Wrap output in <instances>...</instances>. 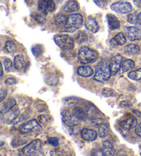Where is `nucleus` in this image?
I'll list each match as a JSON object with an SVG mask.
<instances>
[{
  "label": "nucleus",
  "instance_id": "23",
  "mask_svg": "<svg viewBox=\"0 0 141 156\" xmlns=\"http://www.w3.org/2000/svg\"><path fill=\"white\" fill-rule=\"evenodd\" d=\"M72 113L78 120L81 121H85L88 119V114L82 107H76L72 110Z\"/></svg>",
  "mask_w": 141,
  "mask_h": 156
},
{
  "label": "nucleus",
  "instance_id": "5",
  "mask_svg": "<svg viewBox=\"0 0 141 156\" xmlns=\"http://www.w3.org/2000/svg\"><path fill=\"white\" fill-rule=\"evenodd\" d=\"M42 142L40 140H34L22 148L21 152L24 155H42Z\"/></svg>",
  "mask_w": 141,
  "mask_h": 156
},
{
  "label": "nucleus",
  "instance_id": "35",
  "mask_svg": "<svg viewBox=\"0 0 141 156\" xmlns=\"http://www.w3.org/2000/svg\"><path fill=\"white\" fill-rule=\"evenodd\" d=\"M14 64L13 63L12 61L9 58H6L4 61V69L7 72H10L13 70V67Z\"/></svg>",
  "mask_w": 141,
  "mask_h": 156
},
{
  "label": "nucleus",
  "instance_id": "46",
  "mask_svg": "<svg viewBox=\"0 0 141 156\" xmlns=\"http://www.w3.org/2000/svg\"><path fill=\"white\" fill-rule=\"evenodd\" d=\"M121 105L122 107H131L132 106V104L129 103L128 101H125L121 102Z\"/></svg>",
  "mask_w": 141,
  "mask_h": 156
},
{
  "label": "nucleus",
  "instance_id": "36",
  "mask_svg": "<svg viewBox=\"0 0 141 156\" xmlns=\"http://www.w3.org/2000/svg\"><path fill=\"white\" fill-rule=\"evenodd\" d=\"M45 81L46 83H48V85H55L58 83L59 81V79L58 78L56 77L55 75H53V76H50L47 79H45Z\"/></svg>",
  "mask_w": 141,
  "mask_h": 156
},
{
  "label": "nucleus",
  "instance_id": "19",
  "mask_svg": "<svg viewBox=\"0 0 141 156\" xmlns=\"http://www.w3.org/2000/svg\"><path fill=\"white\" fill-rule=\"evenodd\" d=\"M93 73H94L93 69L89 66H81L79 68H78L77 70V74L78 76L84 77V78L90 77L91 76H92Z\"/></svg>",
  "mask_w": 141,
  "mask_h": 156
},
{
  "label": "nucleus",
  "instance_id": "13",
  "mask_svg": "<svg viewBox=\"0 0 141 156\" xmlns=\"http://www.w3.org/2000/svg\"><path fill=\"white\" fill-rule=\"evenodd\" d=\"M5 122L7 125H11L14 123L15 121L17 119V118L20 115V110L17 107L12 109L10 111L5 114Z\"/></svg>",
  "mask_w": 141,
  "mask_h": 156
},
{
  "label": "nucleus",
  "instance_id": "44",
  "mask_svg": "<svg viewBox=\"0 0 141 156\" xmlns=\"http://www.w3.org/2000/svg\"><path fill=\"white\" fill-rule=\"evenodd\" d=\"M7 95V91L6 90H2L1 93H0V101L2 102L5 98H6V96Z\"/></svg>",
  "mask_w": 141,
  "mask_h": 156
},
{
  "label": "nucleus",
  "instance_id": "20",
  "mask_svg": "<svg viewBox=\"0 0 141 156\" xmlns=\"http://www.w3.org/2000/svg\"><path fill=\"white\" fill-rule=\"evenodd\" d=\"M103 151L105 156H112L115 154V149L113 144L109 140L103 142Z\"/></svg>",
  "mask_w": 141,
  "mask_h": 156
},
{
  "label": "nucleus",
  "instance_id": "24",
  "mask_svg": "<svg viewBox=\"0 0 141 156\" xmlns=\"http://www.w3.org/2000/svg\"><path fill=\"white\" fill-rule=\"evenodd\" d=\"M14 67L15 69H22L25 66V60H24V57L22 55H17V56H15L14 58Z\"/></svg>",
  "mask_w": 141,
  "mask_h": 156
},
{
  "label": "nucleus",
  "instance_id": "38",
  "mask_svg": "<svg viewBox=\"0 0 141 156\" xmlns=\"http://www.w3.org/2000/svg\"><path fill=\"white\" fill-rule=\"evenodd\" d=\"M136 17L137 15L136 13H130L127 15V21L129 23L132 24H136Z\"/></svg>",
  "mask_w": 141,
  "mask_h": 156
},
{
  "label": "nucleus",
  "instance_id": "41",
  "mask_svg": "<svg viewBox=\"0 0 141 156\" xmlns=\"http://www.w3.org/2000/svg\"><path fill=\"white\" fill-rule=\"evenodd\" d=\"M5 84L8 85H12L17 84V80L14 78H8V79L5 80Z\"/></svg>",
  "mask_w": 141,
  "mask_h": 156
},
{
  "label": "nucleus",
  "instance_id": "43",
  "mask_svg": "<svg viewBox=\"0 0 141 156\" xmlns=\"http://www.w3.org/2000/svg\"><path fill=\"white\" fill-rule=\"evenodd\" d=\"M105 122V120L103 119H101V118H99V119H94L92 122H93V125L96 127H99L100 125H101L102 123H103Z\"/></svg>",
  "mask_w": 141,
  "mask_h": 156
},
{
  "label": "nucleus",
  "instance_id": "32",
  "mask_svg": "<svg viewBox=\"0 0 141 156\" xmlns=\"http://www.w3.org/2000/svg\"><path fill=\"white\" fill-rule=\"evenodd\" d=\"M17 49L15 44L11 41H8L4 45V50L6 52L12 54Z\"/></svg>",
  "mask_w": 141,
  "mask_h": 156
},
{
  "label": "nucleus",
  "instance_id": "48",
  "mask_svg": "<svg viewBox=\"0 0 141 156\" xmlns=\"http://www.w3.org/2000/svg\"><path fill=\"white\" fill-rule=\"evenodd\" d=\"M133 113H134V114H136L138 116V118H139V119L141 120V112L138 111V110H133Z\"/></svg>",
  "mask_w": 141,
  "mask_h": 156
},
{
  "label": "nucleus",
  "instance_id": "31",
  "mask_svg": "<svg viewBox=\"0 0 141 156\" xmlns=\"http://www.w3.org/2000/svg\"><path fill=\"white\" fill-rule=\"evenodd\" d=\"M102 95L105 98L114 97L116 96V91L110 87H105L102 90Z\"/></svg>",
  "mask_w": 141,
  "mask_h": 156
},
{
  "label": "nucleus",
  "instance_id": "29",
  "mask_svg": "<svg viewBox=\"0 0 141 156\" xmlns=\"http://www.w3.org/2000/svg\"><path fill=\"white\" fill-rule=\"evenodd\" d=\"M38 120H39V123L42 124V125H47L51 123V122L52 121V118L49 115L42 114L38 117Z\"/></svg>",
  "mask_w": 141,
  "mask_h": 156
},
{
  "label": "nucleus",
  "instance_id": "37",
  "mask_svg": "<svg viewBox=\"0 0 141 156\" xmlns=\"http://www.w3.org/2000/svg\"><path fill=\"white\" fill-rule=\"evenodd\" d=\"M110 0H94V2L96 4V6L100 8H103L107 6V4L109 3Z\"/></svg>",
  "mask_w": 141,
  "mask_h": 156
},
{
  "label": "nucleus",
  "instance_id": "2",
  "mask_svg": "<svg viewBox=\"0 0 141 156\" xmlns=\"http://www.w3.org/2000/svg\"><path fill=\"white\" fill-rule=\"evenodd\" d=\"M83 16L78 13L71 14L67 17L66 24L63 26L62 30L66 33H74L83 26Z\"/></svg>",
  "mask_w": 141,
  "mask_h": 156
},
{
  "label": "nucleus",
  "instance_id": "27",
  "mask_svg": "<svg viewBox=\"0 0 141 156\" xmlns=\"http://www.w3.org/2000/svg\"><path fill=\"white\" fill-rule=\"evenodd\" d=\"M135 67V62L132 59H127L122 63L121 69L123 72H127L131 70Z\"/></svg>",
  "mask_w": 141,
  "mask_h": 156
},
{
  "label": "nucleus",
  "instance_id": "34",
  "mask_svg": "<svg viewBox=\"0 0 141 156\" xmlns=\"http://www.w3.org/2000/svg\"><path fill=\"white\" fill-rule=\"evenodd\" d=\"M45 15L43 14V13H34L33 15V18L37 21L38 23L39 24H43L45 23Z\"/></svg>",
  "mask_w": 141,
  "mask_h": 156
},
{
  "label": "nucleus",
  "instance_id": "3",
  "mask_svg": "<svg viewBox=\"0 0 141 156\" xmlns=\"http://www.w3.org/2000/svg\"><path fill=\"white\" fill-rule=\"evenodd\" d=\"M111 75L112 73L110 70V63L107 61H103L99 63L96 66L93 79L97 82L104 83L109 80Z\"/></svg>",
  "mask_w": 141,
  "mask_h": 156
},
{
  "label": "nucleus",
  "instance_id": "8",
  "mask_svg": "<svg viewBox=\"0 0 141 156\" xmlns=\"http://www.w3.org/2000/svg\"><path fill=\"white\" fill-rule=\"evenodd\" d=\"M37 8L40 12L45 15L52 12L56 9V5L53 0H38Z\"/></svg>",
  "mask_w": 141,
  "mask_h": 156
},
{
  "label": "nucleus",
  "instance_id": "39",
  "mask_svg": "<svg viewBox=\"0 0 141 156\" xmlns=\"http://www.w3.org/2000/svg\"><path fill=\"white\" fill-rule=\"evenodd\" d=\"M48 143H49L50 145H52L53 147H58L59 144V142L57 138L56 137H51L49 139H48Z\"/></svg>",
  "mask_w": 141,
  "mask_h": 156
},
{
  "label": "nucleus",
  "instance_id": "10",
  "mask_svg": "<svg viewBox=\"0 0 141 156\" xmlns=\"http://www.w3.org/2000/svg\"><path fill=\"white\" fill-rule=\"evenodd\" d=\"M124 31L126 37L129 41H135L141 39V30L136 26H125Z\"/></svg>",
  "mask_w": 141,
  "mask_h": 156
},
{
  "label": "nucleus",
  "instance_id": "1",
  "mask_svg": "<svg viewBox=\"0 0 141 156\" xmlns=\"http://www.w3.org/2000/svg\"><path fill=\"white\" fill-rule=\"evenodd\" d=\"M99 53L95 50L83 46L78 50V59L82 64L93 63L98 60Z\"/></svg>",
  "mask_w": 141,
  "mask_h": 156
},
{
  "label": "nucleus",
  "instance_id": "12",
  "mask_svg": "<svg viewBox=\"0 0 141 156\" xmlns=\"http://www.w3.org/2000/svg\"><path fill=\"white\" fill-rule=\"evenodd\" d=\"M118 124L120 127L126 130H131L138 125L137 118L133 116V115H129L126 119L119 121Z\"/></svg>",
  "mask_w": 141,
  "mask_h": 156
},
{
  "label": "nucleus",
  "instance_id": "4",
  "mask_svg": "<svg viewBox=\"0 0 141 156\" xmlns=\"http://www.w3.org/2000/svg\"><path fill=\"white\" fill-rule=\"evenodd\" d=\"M55 44L62 50H70L74 46V40L68 34H56L54 37Z\"/></svg>",
  "mask_w": 141,
  "mask_h": 156
},
{
  "label": "nucleus",
  "instance_id": "40",
  "mask_svg": "<svg viewBox=\"0 0 141 156\" xmlns=\"http://www.w3.org/2000/svg\"><path fill=\"white\" fill-rule=\"evenodd\" d=\"M91 155H95V156H102L104 155L103 151V149H94L92 150L91 153Z\"/></svg>",
  "mask_w": 141,
  "mask_h": 156
},
{
  "label": "nucleus",
  "instance_id": "28",
  "mask_svg": "<svg viewBox=\"0 0 141 156\" xmlns=\"http://www.w3.org/2000/svg\"><path fill=\"white\" fill-rule=\"evenodd\" d=\"M75 40L78 44H84V43L88 41V37L84 32L79 31L75 35Z\"/></svg>",
  "mask_w": 141,
  "mask_h": 156
},
{
  "label": "nucleus",
  "instance_id": "18",
  "mask_svg": "<svg viewBox=\"0 0 141 156\" xmlns=\"http://www.w3.org/2000/svg\"><path fill=\"white\" fill-rule=\"evenodd\" d=\"M107 21L108 26H109V28L112 30H118L120 28V21H119L118 18L115 15L112 14L107 15Z\"/></svg>",
  "mask_w": 141,
  "mask_h": 156
},
{
  "label": "nucleus",
  "instance_id": "7",
  "mask_svg": "<svg viewBox=\"0 0 141 156\" xmlns=\"http://www.w3.org/2000/svg\"><path fill=\"white\" fill-rule=\"evenodd\" d=\"M110 9L113 11L120 14H127L132 11L133 7L129 2L125 1H118L110 6Z\"/></svg>",
  "mask_w": 141,
  "mask_h": 156
},
{
  "label": "nucleus",
  "instance_id": "25",
  "mask_svg": "<svg viewBox=\"0 0 141 156\" xmlns=\"http://www.w3.org/2000/svg\"><path fill=\"white\" fill-rule=\"evenodd\" d=\"M110 132L109 124L104 122L99 127V136L101 138H104L107 137Z\"/></svg>",
  "mask_w": 141,
  "mask_h": 156
},
{
  "label": "nucleus",
  "instance_id": "22",
  "mask_svg": "<svg viewBox=\"0 0 141 156\" xmlns=\"http://www.w3.org/2000/svg\"><path fill=\"white\" fill-rule=\"evenodd\" d=\"M140 52V47L138 45L130 44L124 48V52L128 55H137Z\"/></svg>",
  "mask_w": 141,
  "mask_h": 156
},
{
  "label": "nucleus",
  "instance_id": "21",
  "mask_svg": "<svg viewBox=\"0 0 141 156\" xmlns=\"http://www.w3.org/2000/svg\"><path fill=\"white\" fill-rule=\"evenodd\" d=\"M16 104H17V102H16L15 98L8 99L4 103L2 104L1 107V113L6 114V113L9 112L16 105Z\"/></svg>",
  "mask_w": 141,
  "mask_h": 156
},
{
  "label": "nucleus",
  "instance_id": "49",
  "mask_svg": "<svg viewBox=\"0 0 141 156\" xmlns=\"http://www.w3.org/2000/svg\"><path fill=\"white\" fill-rule=\"evenodd\" d=\"M56 1H57L58 2H61L62 1H63V0H56Z\"/></svg>",
  "mask_w": 141,
  "mask_h": 156
},
{
  "label": "nucleus",
  "instance_id": "9",
  "mask_svg": "<svg viewBox=\"0 0 141 156\" xmlns=\"http://www.w3.org/2000/svg\"><path fill=\"white\" fill-rule=\"evenodd\" d=\"M61 118L65 125L68 127H75L79 122V120L75 116L74 114L67 109L61 112Z\"/></svg>",
  "mask_w": 141,
  "mask_h": 156
},
{
  "label": "nucleus",
  "instance_id": "17",
  "mask_svg": "<svg viewBox=\"0 0 141 156\" xmlns=\"http://www.w3.org/2000/svg\"><path fill=\"white\" fill-rule=\"evenodd\" d=\"M127 42L126 37L123 33H119L116 35L111 39L110 41V45L113 47H116L118 45H123Z\"/></svg>",
  "mask_w": 141,
  "mask_h": 156
},
{
  "label": "nucleus",
  "instance_id": "15",
  "mask_svg": "<svg viewBox=\"0 0 141 156\" xmlns=\"http://www.w3.org/2000/svg\"><path fill=\"white\" fill-rule=\"evenodd\" d=\"M97 135L98 134L96 131L90 129L84 128L81 130V138L85 141L91 142L95 140L97 138Z\"/></svg>",
  "mask_w": 141,
  "mask_h": 156
},
{
  "label": "nucleus",
  "instance_id": "11",
  "mask_svg": "<svg viewBox=\"0 0 141 156\" xmlns=\"http://www.w3.org/2000/svg\"><path fill=\"white\" fill-rule=\"evenodd\" d=\"M122 63H123V56L120 54L114 56L112 58L110 63V67L112 76H114L118 72L121 68Z\"/></svg>",
  "mask_w": 141,
  "mask_h": 156
},
{
  "label": "nucleus",
  "instance_id": "16",
  "mask_svg": "<svg viewBox=\"0 0 141 156\" xmlns=\"http://www.w3.org/2000/svg\"><path fill=\"white\" fill-rule=\"evenodd\" d=\"M63 10L67 13H73L79 10V5L76 0H69L64 4Z\"/></svg>",
  "mask_w": 141,
  "mask_h": 156
},
{
  "label": "nucleus",
  "instance_id": "45",
  "mask_svg": "<svg viewBox=\"0 0 141 156\" xmlns=\"http://www.w3.org/2000/svg\"><path fill=\"white\" fill-rule=\"evenodd\" d=\"M135 133L138 137L141 138V124H140L139 125H138L137 127H136Z\"/></svg>",
  "mask_w": 141,
  "mask_h": 156
},
{
  "label": "nucleus",
  "instance_id": "42",
  "mask_svg": "<svg viewBox=\"0 0 141 156\" xmlns=\"http://www.w3.org/2000/svg\"><path fill=\"white\" fill-rule=\"evenodd\" d=\"M136 26L138 28L141 30V12L138 13L136 17Z\"/></svg>",
  "mask_w": 141,
  "mask_h": 156
},
{
  "label": "nucleus",
  "instance_id": "33",
  "mask_svg": "<svg viewBox=\"0 0 141 156\" xmlns=\"http://www.w3.org/2000/svg\"><path fill=\"white\" fill-rule=\"evenodd\" d=\"M43 52V48L40 45H34L32 48V52L33 53V55L35 56H39L40 55H42Z\"/></svg>",
  "mask_w": 141,
  "mask_h": 156
},
{
  "label": "nucleus",
  "instance_id": "14",
  "mask_svg": "<svg viewBox=\"0 0 141 156\" xmlns=\"http://www.w3.org/2000/svg\"><path fill=\"white\" fill-rule=\"evenodd\" d=\"M85 27L92 33H96L99 30V26L95 18L89 17L85 22Z\"/></svg>",
  "mask_w": 141,
  "mask_h": 156
},
{
  "label": "nucleus",
  "instance_id": "47",
  "mask_svg": "<svg viewBox=\"0 0 141 156\" xmlns=\"http://www.w3.org/2000/svg\"><path fill=\"white\" fill-rule=\"evenodd\" d=\"M134 3L136 7L141 9V0H134Z\"/></svg>",
  "mask_w": 141,
  "mask_h": 156
},
{
  "label": "nucleus",
  "instance_id": "26",
  "mask_svg": "<svg viewBox=\"0 0 141 156\" xmlns=\"http://www.w3.org/2000/svg\"><path fill=\"white\" fill-rule=\"evenodd\" d=\"M67 17L66 16L63 14H61V13H59V14L56 15L54 17V21H55V23L56 26H64L67 22Z\"/></svg>",
  "mask_w": 141,
  "mask_h": 156
},
{
  "label": "nucleus",
  "instance_id": "30",
  "mask_svg": "<svg viewBox=\"0 0 141 156\" xmlns=\"http://www.w3.org/2000/svg\"><path fill=\"white\" fill-rule=\"evenodd\" d=\"M128 77L132 80H140L141 79V69H138L136 70L131 71L128 74Z\"/></svg>",
  "mask_w": 141,
  "mask_h": 156
},
{
  "label": "nucleus",
  "instance_id": "6",
  "mask_svg": "<svg viewBox=\"0 0 141 156\" xmlns=\"http://www.w3.org/2000/svg\"><path fill=\"white\" fill-rule=\"evenodd\" d=\"M42 131V127L39 125L37 121L34 119L29 120L26 123L23 124L19 129V131L21 135H25V134L31 133L40 132Z\"/></svg>",
  "mask_w": 141,
  "mask_h": 156
}]
</instances>
